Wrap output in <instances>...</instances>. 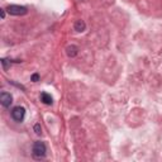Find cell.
Wrapping results in <instances>:
<instances>
[{"instance_id": "6da1fadb", "label": "cell", "mask_w": 162, "mask_h": 162, "mask_svg": "<svg viewBox=\"0 0 162 162\" xmlns=\"http://www.w3.org/2000/svg\"><path fill=\"white\" fill-rule=\"evenodd\" d=\"M46 152H47V147L45 142H41V141H37L33 144V148H32V155L36 160H42L45 158L46 156Z\"/></svg>"}, {"instance_id": "7a4b0ae2", "label": "cell", "mask_w": 162, "mask_h": 162, "mask_svg": "<svg viewBox=\"0 0 162 162\" xmlns=\"http://www.w3.org/2000/svg\"><path fill=\"white\" fill-rule=\"evenodd\" d=\"M6 10L10 15H25L28 13L27 8L22 5H9L6 8Z\"/></svg>"}, {"instance_id": "3957f363", "label": "cell", "mask_w": 162, "mask_h": 162, "mask_svg": "<svg viewBox=\"0 0 162 162\" xmlns=\"http://www.w3.org/2000/svg\"><path fill=\"white\" fill-rule=\"evenodd\" d=\"M25 117V108L23 106H15L12 110V118L15 122H22Z\"/></svg>"}, {"instance_id": "277c9868", "label": "cell", "mask_w": 162, "mask_h": 162, "mask_svg": "<svg viewBox=\"0 0 162 162\" xmlns=\"http://www.w3.org/2000/svg\"><path fill=\"white\" fill-rule=\"evenodd\" d=\"M0 103H2V105L4 108H9L10 104L13 103V96L10 95L9 92L3 91L2 94H0Z\"/></svg>"}, {"instance_id": "5b68a950", "label": "cell", "mask_w": 162, "mask_h": 162, "mask_svg": "<svg viewBox=\"0 0 162 162\" xmlns=\"http://www.w3.org/2000/svg\"><path fill=\"white\" fill-rule=\"evenodd\" d=\"M41 101L43 104H46V105H51V104L53 103V99H52V96H51L48 92H42L41 94Z\"/></svg>"}, {"instance_id": "8992f818", "label": "cell", "mask_w": 162, "mask_h": 162, "mask_svg": "<svg viewBox=\"0 0 162 162\" xmlns=\"http://www.w3.org/2000/svg\"><path fill=\"white\" fill-rule=\"evenodd\" d=\"M66 53L69 57H75L76 55L79 53V47L77 46H75V45H71L66 48Z\"/></svg>"}, {"instance_id": "52a82bcc", "label": "cell", "mask_w": 162, "mask_h": 162, "mask_svg": "<svg viewBox=\"0 0 162 162\" xmlns=\"http://www.w3.org/2000/svg\"><path fill=\"white\" fill-rule=\"evenodd\" d=\"M85 29H86V24H85V22L84 20H77L75 23V31L76 32H84Z\"/></svg>"}, {"instance_id": "ba28073f", "label": "cell", "mask_w": 162, "mask_h": 162, "mask_svg": "<svg viewBox=\"0 0 162 162\" xmlns=\"http://www.w3.org/2000/svg\"><path fill=\"white\" fill-rule=\"evenodd\" d=\"M10 59H6V58H2V65H3V69L4 70H8L9 69V66H10Z\"/></svg>"}, {"instance_id": "9c48e42d", "label": "cell", "mask_w": 162, "mask_h": 162, "mask_svg": "<svg viewBox=\"0 0 162 162\" xmlns=\"http://www.w3.org/2000/svg\"><path fill=\"white\" fill-rule=\"evenodd\" d=\"M34 132H36V134H38V135L42 133V128H41V124H39V123L34 124Z\"/></svg>"}, {"instance_id": "30bf717a", "label": "cell", "mask_w": 162, "mask_h": 162, "mask_svg": "<svg viewBox=\"0 0 162 162\" xmlns=\"http://www.w3.org/2000/svg\"><path fill=\"white\" fill-rule=\"evenodd\" d=\"M31 80H32L33 82H37V81L39 80V75H38V74H33L32 77H31Z\"/></svg>"}, {"instance_id": "8fae6325", "label": "cell", "mask_w": 162, "mask_h": 162, "mask_svg": "<svg viewBox=\"0 0 162 162\" xmlns=\"http://www.w3.org/2000/svg\"><path fill=\"white\" fill-rule=\"evenodd\" d=\"M0 13H2V19L5 18V9H0Z\"/></svg>"}]
</instances>
